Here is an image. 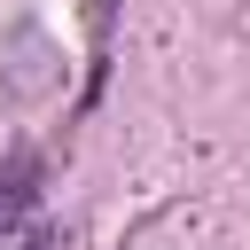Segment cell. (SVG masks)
I'll return each instance as SVG.
<instances>
[{
    "label": "cell",
    "mask_w": 250,
    "mask_h": 250,
    "mask_svg": "<svg viewBox=\"0 0 250 250\" xmlns=\"http://www.w3.org/2000/svg\"><path fill=\"white\" fill-rule=\"evenodd\" d=\"M31 203H39V164H31V156H16V164L0 172V234L31 227Z\"/></svg>",
    "instance_id": "1"
},
{
    "label": "cell",
    "mask_w": 250,
    "mask_h": 250,
    "mask_svg": "<svg viewBox=\"0 0 250 250\" xmlns=\"http://www.w3.org/2000/svg\"><path fill=\"white\" fill-rule=\"evenodd\" d=\"M0 250H55V234L47 227H16V234H0Z\"/></svg>",
    "instance_id": "2"
}]
</instances>
